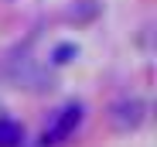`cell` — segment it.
<instances>
[{
	"instance_id": "1",
	"label": "cell",
	"mask_w": 157,
	"mask_h": 147,
	"mask_svg": "<svg viewBox=\"0 0 157 147\" xmlns=\"http://www.w3.org/2000/svg\"><path fill=\"white\" fill-rule=\"evenodd\" d=\"M144 116H147V106L144 99H120L113 110H109V120H113V127L130 133V130H137L144 123Z\"/></svg>"
},
{
	"instance_id": "2",
	"label": "cell",
	"mask_w": 157,
	"mask_h": 147,
	"mask_svg": "<svg viewBox=\"0 0 157 147\" xmlns=\"http://www.w3.org/2000/svg\"><path fill=\"white\" fill-rule=\"evenodd\" d=\"M78 123H82V106H78V103H68L65 110H58V116L51 120V127L44 130V144H62Z\"/></svg>"
},
{
	"instance_id": "3",
	"label": "cell",
	"mask_w": 157,
	"mask_h": 147,
	"mask_svg": "<svg viewBox=\"0 0 157 147\" xmlns=\"http://www.w3.org/2000/svg\"><path fill=\"white\" fill-rule=\"evenodd\" d=\"M21 140H24V133L14 120H0V147H17Z\"/></svg>"
},
{
	"instance_id": "4",
	"label": "cell",
	"mask_w": 157,
	"mask_h": 147,
	"mask_svg": "<svg viewBox=\"0 0 157 147\" xmlns=\"http://www.w3.org/2000/svg\"><path fill=\"white\" fill-rule=\"evenodd\" d=\"M72 55H75V44H58V48H55V62H58V65H65Z\"/></svg>"
}]
</instances>
